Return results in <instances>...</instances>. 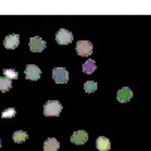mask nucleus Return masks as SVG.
Returning a JSON list of instances; mask_svg holds the SVG:
<instances>
[{"label":"nucleus","mask_w":151,"mask_h":151,"mask_svg":"<svg viewBox=\"0 0 151 151\" xmlns=\"http://www.w3.org/2000/svg\"><path fill=\"white\" fill-rule=\"evenodd\" d=\"M63 109V106L58 100H50L44 106V115L45 117H58Z\"/></svg>","instance_id":"f257e3e1"},{"label":"nucleus","mask_w":151,"mask_h":151,"mask_svg":"<svg viewBox=\"0 0 151 151\" xmlns=\"http://www.w3.org/2000/svg\"><path fill=\"white\" fill-rule=\"evenodd\" d=\"M55 40H57V44H60V45H68V44H70V42L73 40V35H72V32H69L66 29H60L57 32V35H55Z\"/></svg>","instance_id":"f03ea898"},{"label":"nucleus","mask_w":151,"mask_h":151,"mask_svg":"<svg viewBox=\"0 0 151 151\" xmlns=\"http://www.w3.org/2000/svg\"><path fill=\"white\" fill-rule=\"evenodd\" d=\"M52 79L57 84H66L69 81V72L64 68H54L52 69Z\"/></svg>","instance_id":"7ed1b4c3"},{"label":"nucleus","mask_w":151,"mask_h":151,"mask_svg":"<svg viewBox=\"0 0 151 151\" xmlns=\"http://www.w3.org/2000/svg\"><path fill=\"white\" fill-rule=\"evenodd\" d=\"M76 52L78 55L81 57H87L93 52V45H91V42L88 40H79L78 44H76Z\"/></svg>","instance_id":"20e7f679"},{"label":"nucleus","mask_w":151,"mask_h":151,"mask_svg":"<svg viewBox=\"0 0 151 151\" xmlns=\"http://www.w3.org/2000/svg\"><path fill=\"white\" fill-rule=\"evenodd\" d=\"M29 47H30V50H32L33 52H40V51H44V50H45L47 42L42 39V37H39V36H35V37L30 39Z\"/></svg>","instance_id":"39448f33"},{"label":"nucleus","mask_w":151,"mask_h":151,"mask_svg":"<svg viewBox=\"0 0 151 151\" xmlns=\"http://www.w3.org/2000/svg\"><path fill=\"white\" fill-rule=\"evenodd\" d=\"M87 141H88V133L85 130H78V132L72 133V136H70V142L76 144V145H82Z\"/></svg>","instance_id":"423d86ee"},{"label":"nucleus","mask_w":151,"mask_h":151,"mask_svg":"<svg viewBox=\"0 0 151 151\" xmlns=\"http://www.w3.org/2000/svg\"><path fill=\"white\" fill-rule=\"evenodd\" d=\"M26 73V78L27 79H32V81H37L40 78V69L36 66V64H29L24 70Z\"/></svg>","instance_id":"0eeeda50"},{"label":"nucleus","mask_w":151,"mask_h":151,"mask_svg":"<svg viewBox=\"0 0 151 151\" xmlns=\"http://www.w3.org/2000/svg\"><path fill=\"white\" fill-rule=\"evenodd\" d=\"M3 45L8 50H15L19 45V36L18 35H14V33L12 35H8L5 37V40H3Z\"/></svg>","instance_id":"6e6552de"},{"label":"nucleus","mask_w":151,"mask_h":151,"mask_svg":"<svg viewBox=\"0 0 151 151\" xmlns=\"http://www.w3.org/2000/svg\"><path fill=\"white\" fill-rule=\"evenodd\" d=\"M132 97H133V91H132L130 88H127V87H123V88H120V90L117 91V100L121 102V103L129 102Z\"/></svg>","instance_id":"1a4fd4ad"},{"label":"nucleus","mask_w":151,"mask_h":151,"mask_svg":"<svg viewBox=\"0 0 151 151\" xmlns=\"http://www.w3.org/2000/svg\"><path fill=\"white\" fill-rule=\"evenodd\" d=\"M60 150V142L55 138H48L44 142V151H58Z\"/></svg>","instance_id":"9d476101"},{"label":"nucleus","mask_w":151,"mask_h":151,"mask_svg":"<svg viewBox=\"0 0 151 151\" xmlns=\"http://www.w3.org/2000/svg\"><path fill=\"white\" fill-rule=\"evenodd\" d=\"M96 148H97L99 151H108V150L111 148L109 139L105 138V136H99V138L96 139Z\"/></svg>","instance_id":"9b49d317"},{"label":"nucleus","mask_w":151,"mask_h":151,"mask_svg":"<svg viewBox=\"0 0 151 151\" xmlns=\"http://www.w3.org/2000/svg\"><path fill=\"white\" fill-rule=\"evenodd\" d=\"M12 88V81L6 76H0V91L5 93V91H9Z\"/></svg>","instance_id":"f8f14e48"},{"label":"nucleus","mask_w":151,"mask_h":151,"mask_svg":"<svg viewBox=\"0 0 151 151\" xmlns=\"http://www.w3.org/2000/svg\"><path fill=\"white\" fill-rule=\"evenodd\" d=\"M27 138H29L27 132H23V130H17V132H14V135H12V139H14L17 144L26 142V141H27Z\"/></svg>","instance_id":"ddd939ff"},{"label":"nucleus","mask_w":151,"mask_h":151,"mask_svg":"<svg viewBox=\"0 0 151 151\" xmlns=\"http://www.w3.org/2000/svg\"><path fill=\"white\" fill-rule=\"evenodd\" d=\"M96 63L93 61V60H87L84 64H82V72L84 73H87V75H90V73H93L94 70H96Z\"/></svg>","instance_id":"4468645a"},{"label":"nucleus","mask_w":151,"mask_h":151,"mask_svg":"<svg viewBox=\"0 0 151 151\" xmlns=\"http://www.w3.org/2000/svg\"><path fill=\"white\" fill-rule=\"evenodd\" d=\"M84 90L87 91V93L96 91V90H97V82H94V81H87V82L84 84Z\"/></svg>","instance_id":"2eb2a0df"},{"label":"nucleus","mask_w":151,"mask_h":151,"mask_svg":"<svg viewBox=\"0 0 151 151\" xmlns=\"http://www.w3.org/2000/svg\"><path fill=\"white\" fill-rule=\"evenodd\" d=\"M15 115H17V109H15V108H8V109H5L2 112V117L3 118H12Z\"/></svg>","instance_id":"dca6fc26"},{"label":"nucleus","mask_w":151,"mask_h":151,"mask_svg":"<svg viewBox=\"0 0 151 151\" xmlns=\"http://www.w3.org/2000/svg\"><path fill=\"white\" fill-rule=\"evenodd\" d=\"M3 75L6 78H9V79H17L18 78V72L15 69H5L3 70Z\"/></svg>","instance_id":"f3484780"},{"label":"nucleus","mask_w":151,"mask_h":151,"mask_svg":"<svg viewBox=\"0 0 151 151\" xmlns=\"http://www.w3.org/2000/svg\"><path fill=\"white\" fill-rule=\"evenodd\" d=\"M0 147H2V139H0Z\"/></svg>","instance_id":"a211bd4d"}]
</instances>
